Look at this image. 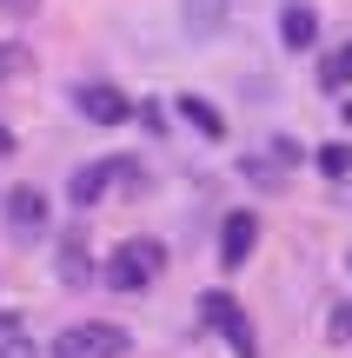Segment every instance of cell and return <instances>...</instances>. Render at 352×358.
<instances>
[{
  "mask_svg": "<svg viewBox=\"0 0 352 358\" xmlns=\"http://www.w3.org/2000/svg\"><path fill=\"white\" fill-rule=\"evenodd\" d=\"M160 272H167V245H160V239H120L100 279L113 285V292H146Z\"/></svg>",
  "mask_w": 352,
  "mask_h": 358,
  "instance_id": "1",
  "label": "cell"
},
{
  "mask_svg": "<svg viewBox=\"0 0 352 358\" xmlns=\"http://www.w3.org/2000/svg\"><path fill=\"white\" fill-rule=\"evenodd\" d=\"M199 319H206L213 332L233 345V358H260V345H253V319L239 312L233 292H206V299H199Z\"/></svg>",
  "mask_w": 352,
  "mask_h": 358,
  "instance_id": "2",
  "label": "cell"
},
{
  "mask_svg": "<svg viewBox=\"0 0 352 358\" xmlns=\"http://www.w3.org/2000/svg\"><path fill=\"white\" fill-rule=\"evenodd\" d=\"M127 352V332L106 319H87V325H66L60 338H53V358H120Z\"/></svg>",
  "mask_w": 352,
  "mask_h": 358,
  "instance_id": "3",
  "label": "cell"
},
{
  "mask_svg": "<svg viewBox=\"0 0 352 358\" xmlns=\"http://www.w3.org/2000/svg\"><path fill=\"white\" fill-rule=\"evenodd\" d=\"M73 106L93 120V127H127L133 120V100L120 87H106V80H87V87H73Z\"/></svg>",
  "mask_w": 352,
  "mask_h": 358,
  "instance_id": "4",
  "label": "cell"
},
{
  "mask_svg": "<svg viewBox=\"0 0 352 358\" xmlns=\"http://www.w3.org/2000/svg\"><path fill=\"white\" fill-rule=\"evenodd\" d=\"M253 239H260V219H253V213H226L220 219V266L239 272L253 259Z\"/></svg>",
  "mask_w": 352,
  "mask_h": 358,
  "instance_id": "5",
  "label": "cell"
},
{
  "mask_svg": "<svg viewBox=\"0 0 352 358\" xmlns=\"http://www.w3.org/2000/svg\"><path fill=\"white\" fill-rule=\"evenodd\" d=\"M7 232H13V239H40V232H47V199H40L34 186H13L7 192Z\"/></svg>",
  "mask_w": 352,
  "mask_h": 358,
  "instance_id": "6",
  "label": "cell"
},
{
  "mask_svg": "<svg viewBox=\"0 0 352 358\" xmlns=\"http://www.w3.org/2000/svg\"><path fill=\"white\" fill-rule=\"evenodd\" d=\"M106 186H113V159H87V166L66 179V199H73V206H93V199H106Z\"/></svg>",
  "mask_w": 352,
  "mask_h": 358,
  "instance_id": "7",
  "label": "cell"
},
{
  "mask_svg": "<svg viewBox=\"0 0 352 358\" xmlns=\"http://www.w3.org/2000/svg\"><path fill=\"white\" fill-rule=\"evenodd\" d=\"M279 40H286L293 53H306V47H313V40H319V13L306 7V0H293V7L279 13Z\"/></svg>",
  "mask_w": 352,
  "mask_h": 358,
  "instance_id": "8",
  "label": "cell"
},
{
  "mask_svg": "<svg viewBox=\"0 0 352 358\" xmlns=\"http://www.w3.org/2000/svg\"><path fill=\"white\" fill-rule=\"evenodd\" d=\"M173 106H180V120H186V127L199 133V140H226V120H220V106H206L199 93H180Z\"/></svg>",
  "mask_w": 352,
  "mask_h": 358,
  "instance_id": "9",
  "label": "cell"
},
{
  "mask_svg": "<svg viewBox=\"0 0 352 358\" xmlns=\"http://www.w3.org/2000/svg\"><path fill=\"white\" fill-rule=\"evenodd\" d=\"M319 87H326V93H346V87H352V40L319 60Z\"/></svg>",
  "mask_w": 352,
  "mask_h": 358,
  "instance_id": "10",
  "label": "cell"
},
{
  "mask_svg": "<svg viewBox=\"0 0 352 358\" xmlns=\"http://www.w3.org/2000/svg\"><path fill=\"white\" fill-rule=\"evenodd\" d=\"M60 279L66 285H93V259H87V245H80V239L60 245Z\"/></svg>",
  "mask_w": 352,
  "mask_h": 358,
  "instance_id": "11",
  "label": "cell"
},
{
  "mask_svg": "<svg viewBox=\"0 0 352 358\" xmlns=\"http://www.w3.org/2000/svg\"><path fill=\"white\" fill-rule=\"evenodd\" d=\"M220 20H226V0H186V27L193 34H220Z\"/></svg>",
  "mask_w": 352,
  "mask_h": 358,
  "instance_id": "12",
  "label": "cell"
},
{
  "mask_svg": "<svg viewBox=\"0 0 352 358\" xmlns=\"http://www.w3.org/2000/svg\"><path fill=\"white\" fill-rule=\"evenodd\" d=\"M27 73H34V53L20 40H0V80H27Z\"/></svg>",
  "mask_w": 352,
  "mask_h": 358,
  "instance_id": "13",
  "label": "cell"
},
{
  "mask_svg": "<svg viewBox=\"0 0 352 358\" xmlns=\"http://www.w3.org/2000/svg\"><path fill=\"white\" fill-rule=\"evenodd\" d=\"M246 179H253V186H279V179H286V166H279L273 153H266V159L253 153V159H246Z\"/></svg>",
  "mask_w": 352,
  "mask_h": 358,
  "instance_id": "14",
  "label": "cell"
},
{
  "mask_svg": "<svg viewBox=\"0 0 352 358\" xmlns=\"http://www.w3.org/2000/svg\"><path fill=\"white\" fill-rule=\"evenodd\" d=\"M319 173H326V179H346L352 173V153H346V146H319Z\"/></svg>",
  "mask_w": 352,
  "mask_h": 358,
  "instance_id": "15",
  "label": "cell"
},
{
  "mask_svg": "<svg viewBox=\"0 0 352 358\" xmlns=\"http://www.w3.org/2000/svg\"><path fill=\"white\" fill-rule=\"evenodd\" d=\"M0 358H40V352H34V338L13 332V338H0Z\"/></svg>",
  "mask_w": 352,
  "mask_h": 358,
  "instance_id": "16",
  "label": "cell"
},
{
  "mask_svg": "<svg viewBox=\"0 0 352 358\" xmlns=\"http://www.w3.org/2000/svg\"><path fill=\"white\" fill-rule=\"evenodd\" d=\"M326 325H332V338L346 345V338H352V306H332V319H326Z\"/></svg>",
  "mask_w": 352,
  "mask_h": 358,
  "instance_id": "17",
  "label": "cell"
},
{
  "mask_svg": "<svg viewBox=\"0 0 352 358\" xmlns=\"http://www.w3.org/2000/svg\"><path fill=\"white\" fill-rule=\"evenodd\" d=\"M133 113H140V120H146L153 133H167V106H153V100H146V106H133Z\"/></svg>",
  "mask_w": 352,
  "mask_h": 358,
  "instance_id": "18",
  "label": "cell"
},
{
  "mask_svg": "<svg viewBox=\"0 0 352 358\" xmlns=\"http://www.w3.org/2000/svg\"><path fill=\"white\" fill-rule=\"evenodd\" d=\"M34 7H40V0H0V13H13V20H27Z\"/></svg>",
  "mask_w": 352,
  "mask_h": 358,
  "instance_id": "19",
  "label": "cell"
},
{
  "mask_svg": "<svg viewBox=\"0 0 352 358\" xmlns=\"http://www.w3.org/2000/svg\"><path fill=\"white\" fill-rule=\"evenodd\" d=\"M0 153H13V127H0Z\"/></svg>",
  "mask_w": 352,
  "mask_h": 358,
  "instance_id": "20",
  "label": "cell"
},
{
  "mask_svg": "<svg viewBox=\"0 0 352 358\" xmlns=\"http://www.w3.org/2000/svg\"><path fill=\"white\" fill-rule=\"evenodd\" d=\"M346 127H352V100H346Z\"/></svg>",
  "mask_w": 352,
  "mask_h": 358,
  "instance_id": "21",
  "label": "cell"
},
{
  "mask_svg": "<svg viewBox=\"0 0 352 358\" xmlns=\"http://www.w3.org/2000/svg\"><path fill=\"white\" fill-rule=\"evenodd\" d=\"M346 266H352V259H346Z\"/></svg>",
  "mask_w": 352,
  "mask_h": 358,
  "instance_id": "22",
  "label": "cell"
}]
</instances>
